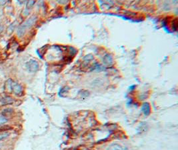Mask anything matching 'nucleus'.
<instances>
[{
    "label": "nucleus",
    "instance_id": "f257e3e1",
    "mask_svg": "<svg viewBox=\"0 0 178 150\" xmlns=\"http://www.w3.org/2000/svg\"><path fill=\"white\" fill-rule=\"evenodd\" d=\"M36 19L37 18L36 17H32L23 23L17 29V36L19 37H22L25 34L26 31L34 25V23H36Z\"/></svg>",
    "mask_w": 178,
    "mask_h": 150
},
{
    "label": "nucleus",
    "instance_id": "f03ea898",
    "mask_svg": "<svg viewBox=\"0 0 178 150\" xmlns=\"http://www.w3.org/2000/svg\"><path fill=\"white\" fill-rule=\"evenodd\" d=\"M8 85V88H10L11 91H12L13 93L17 95H21L23 93L22 86L20 84L16 83V82H12V80H8L7 82Z\"/></svg>",
    "mask_w": 178,
    "mask_h": 150
},
{
    "label": "nucleus",
    "instance_id": "7ed1b4c3",
    "mask_svg": "<svg viewBox=\"0 0 178 150\" xmlns=\"http://www.w3.org/2000/svg\"><path fill=\"white\" fill-rule=\"evenodd\" d=\"M26 67H27V69L29 72L34 73L38 70L39 64L36 60H31L27 62V64H26Z\"/></svg>",
    "mask_w": 178,
    "mask_h": 150
},
{
    "label": "nucleus",
    "instance_id": "20e7f679",
    "mask_svg": "<svg viewBox=\"0 0 178 150\" xmlns=\"http://www.w3.org/2000/svg\"><path fill=\"white\" fill-rule=\"evenodd\" d=\"M14 99L10 96H5L0 99V105H10V104L13 103L14 102Z\"/></svg>",
    "mask_w": 178,
    "mask_h": 150
},
{
    "label": "nucleus",
    "instance_id": "39448f33",
    "mask_svg": "<svg viewBox=\"0 0 178 150\" xmlns=\"http://www.w3.org/2000/svg\"><path fill=\"white\" fill-rule=\"evenodd\" d=\"M106 150H127L122 145L118 144V143H114V144L110 145Z\"/></svg>",
    "mask_w": 178,
    "mask_h": 150
},
{
    "label": "nucleus",
    "instance_id": "423d86ee",
    "mask_svg": "<svg viewBox=\"0 0 178 150\" xmlns=\"http://www.w3.org/2000/svg\"><path fill=\"white\" fill-rule=\"evenodd\" d=\"M142 110L145 116H149L151 113V108L149 104L148 103H144L142 105Z\"/></svg>",
    "mask_w": 178,
    "mask_h": 150
},
{
    "label": "nucleus",
    "instance_id": "0eeeda50",
    "mask_svg": "<svg viewBox=\"0 0 178 150\" xmlns=\"http://www.w3.org/2000/svg\"><path fill=\"white\" fill-rule=\"evenodd\" d=\"M10 133H8L7 132H3V133H0V141L6 139L7 138H8L9 136H10Z\"/></svg>",
    "mask_w": 178,
    "mask_h": 150
},
{
    "label": "nucleus",
    "instance_id": "6e6552de",
    "mask_svg": "<svg viewBox=\"0 0 178 150\" xmlns=\"http://www.w3.org/2000/svg\"><path fill=\"white\" fill-rule=\"evenodd\" d=\"M7 121H8V119L5 117L0 116V125H2V124H3V123H7Z\"/></svg>",
    "mask_w": 178,
    "mask_h": 150
},
{
    "label": "nucleus",
    "instance_id": "1a4fd4ad",
    "mask_svg": "<svg viewBox=\"0 0 178 150\" xmlns=\"http://www.w3.org/2000/svg\"><path fill=\"white\" fill-rule=\"evenodd\" d=\"M34 3H35V1H28L27 4V8H31Z\"/></svg>",
    "mask_w": 178,
    "mask_h": 150
},
{
    "label": "nucleus",
    "instance_id": "9d476101",
    "mask_svg": "<svg viewBox=\"0 0 178 150\" xmlns=\"http://www.w3.org/2000/svg\"><path fill=\"white\" fill-rule=\"evenodd\" d=\"M5 3H6V1H0V5H3V4Z\"/></svg>",
    "mask_w": 178,
    "mask_h": 150
},
{
    "label": "nucleus",
    "instance_id": "9b49d317",
    "mask_svg": "<svg viewBox=\"0 0 178 150\" xmlns=\"http://www.w3.org/2000/svg\"><path fill=\"white\" fill-rule=\"evenodd\" d=\"M3 27H2V26H0V34L3 32Z\"/></svg>",
    "mask_w": 178,
    "mask_h": 150
},
{
    "label": "nucleus",
    "instance_id": "f8f14e48",
    "mask_svg": "<svg viewBox=\"0 0 178 150\" xmlns=\"http://www.w3.org/2000/svg\"><path fill=\"white\" fill-rule=\"evenodd\" d=\"M135 88H136V86H133L132 87H131V88H130L129 89H131V90H134V89Z\"/></svg>",
    "mask_w": 178,
    "mask_h": 150
}]
</instances>
